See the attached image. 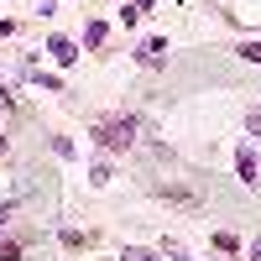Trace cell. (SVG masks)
<instances>
[{
    "label": "cell",
    "mask_w": 261,
    "mask_h": 261,
    "mask_svg": "<svg viewBox=\"0 0 261 261\" xmlns=\"http://www.w3.org/2000/svg\"><path fill=\"white\" fill-rule=\"evenodd\" d=\"M110 178H115V172H110V162H94V167H89V183H94V188H105Z\"/></svg>",
    "instance_id": "52a82bcc"
},
{
    "label": "cell",
    "mask_w": 261,
    "mask_h": 261,
    "mask_svg": "<svg viewBox=\"0 0 261 261\" xmlns=\"http://www.w3.org/2000/svg\"><path fill=\"white\" fill-rule=\"evenodd\" d=\"M105 42V21H89V27H84V47H99Z\"/></svg>",
    "instance_id": "8992f818"
},
{
    "label": "cell",
    "mask_w": 261,
    "mask_h": 261,
    "mask_svg": "<svg viewBox=\"0 0 261 261\" xmlns=\"http://www.w3.org/2000/svg\"><path fill=\"white\" fill-rule=\"evenodd\" d=\"M251 261H261V241H256V246H251Z\"/></svg>",
    "instance_id": "8fae6325"
},
{
    "label": "cell",
    "mask_w": 261,
    "mask_h": 261,
    "mask_svg": "<svg viewBox=\"0 0 261 261\" xmlns=\"http://www.w3.org/2000/svg\"><path fill=\"white\" fill-rule=\"evenodd\" d=\"M162 256H167V261H193V256H188L178 241H167V246H162Z\"/></svg>",
    "instance_id": "ba28073f"
},
{
    "label": "cell",
    "mask_w": 261,
    "mask_h": 261,
    "mask_svg": "<svg viewBox=\"0 0 261 261\" xmlns=\"http://www.w3.org/2000/svg\"><path fill=\"white\" fill-rule=\"evenodd\" d=\"M246 130H256V136H261V110H251V120H246Z\"/></svg>",
    "instance_id": "30bf717a"
},
{
    "label": "cell",
    "mask_w": 261,
    "mask_h": 261,
    "mask_svg": "<svg viewBox=\"0 0 261 261\" xmlns=\"http://www.w3.org/2000/svg\"><path fill=\"white\" fill-rule=\"evenodd\" d=\"M47 53H53V58L63 63V68H68V63L79 58V47H73V42H68V37H47Z\"/></svg>",
    "instance_id": "3957f363"
},
{
    "label": "cell",
    "mask_w": 261,
    "mask_h": 261,
    "mask_svg": "<svg viewBox=\"0 0 261 261\" xmlns=\"http://www.w3.org/2000/svg\"><path fill=\"white\" fill-rule=\"evenodd\" d=\"M136 63H141V68H162V63H167V37L141 42V47H136Z\"/></svg>",
    "instance_id": "7a4b0ae2"
},
{
    "label": "cell",
    "mask_w": 261,
    "mask_h": 261,
    "mask_svg": "<svg viewBox=\"0 0 261 261\" xmlns=\"http://www.w3.org/2000/svg\"><path fill=\"white\" fill-rule=\"evenodd\" d=\"M241 58H246V63H261V42H246V47H241Z\"/></svg>",
    "instance_id": "9c48e42d"
},
{
    "label": "cell",
    "mask_w": 261,
    "mask_h": 261,
    "mask_svg": "<svg viewBox=\"0 0 261 261\" xmlns=\"http://www.w3.org/2000/svg\"><path fill=\"white\" fill-rule=\"evenodd\" d=\"M89 136H94V146H99V151H130V146H136V120H130V115L94 120Z\"/></svg>",
    "instance_id": "6da1fadb"
},
{
    "label": "cell",
    "mask_w": 261,
    "mask_h": 261,
    "mask_svg": "<svg viewBox=\"0 0 261 261\" xmlns=\"http://www.w3.org/2000/svg\"><path fill=\"white\" fill-rule=\"evenodd\" d=\"M235 172H241V183H256V151L251 146L235 151Z\"/></svg>",
    "instance_id": "277c9868"
},
{
    "label": "cell",
    "mask_w": 261,
    "mask_h": 261,
    "mask_svg": "<svg viewBox=\"0 0 261 261\" xmlns=\"http://www.w3.org/2000/svg\"><path fill=\"white\" fill-rule=\"evenodd\" d=\"M120 261H162V256H157V251H146V246H125Z\"/></svg>",
    "instance_id": "5b68a950"
}]
</instances>
